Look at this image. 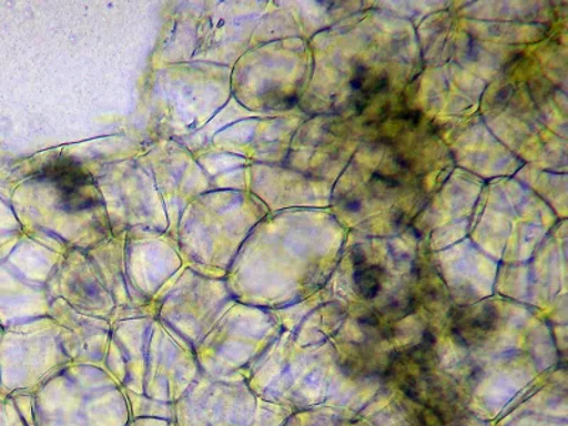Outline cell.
I'll return each instance as SVG.
<instances>
[{
	"mask_svg": "<svg viewBox=\"0 0 568 426\" xmlns=\"http://www.w3.org/2000/svg\"><path fill=\"white\" fill-rule=\"evenodd\" d=\"M176 426H268L266 405L248 387L246 375L201 374L175 405Z\"/></svg>",
	"mask_w": 568,
	"mask_h": 426,
	"instance_id": "277c9868",
	"label": "cell"
},
{
	"mask_svg": "<svg viewBox=\"0 0 568 426\" xmlns=\"http://www.w3.org/2000/svg\"><path fill=\"white\" fill-rule=\"evenodd\" d=\"M0 426H27L10 398L0 400Z\"/></svg>",
	"mask_w": 568,
	"mask_h": 426,
	"instance_id": "30bf717a",
	"label": "cell"
},
{
	"mask_svg": "<svg viewBox=\"0 0 568 426\" xmlns=\"http://www.w3.org/2000/svg\"><path fill=\"white\" fill-rule=\"evenodd\" d=\"M49 316L62 328L63 346L71 363L105 368L111 342L110 322L79 313L60 297L50 307Z\"/></svg>",
	"mask_w": 568,
	"mask_h": 426,
	"instance_id": "8992f818",
	"label": "cell"
},
{
	"mask_svg": "<svg viewBox=\"0 0 568 426\" xmlns=\"http://www.w3.org/2000/svg\"><path fill=\"white\" fill-rule=\"evenodd\" d=\"M13 400L14 407L19 410L20 417H22L24 425L38 426L34 423L33 415V395H14L10 398Z\"/></svg>",
	"mask_w": 568,
	"mask_h": 426,
	"instance_id": "8fae6325",
	"label": "cell"
},
{
	"mask_svg": "<svg viewBox=\"0 0 568 426\" xmlns=\"http://www.w3.org/2000/svg\"><path fill=\"white\" fill-rule=\"evenodd\" d=\"M105 369L129 400L131 418L175 420V405L200 377L192 348L155 316L111 324Z\"/></svg>",
	"mask_w": 568,
	"mask_h": 426,
	"instance_id": "6da1fadb",
	"label": "cell"
},
{
	"mask_svg": "<svg viewBox=\"0 0 568 426\" xmlns=\"http://www.w3.org/2000/svg\"><path fill=\"white\" fill-rule=\"evenodd\" d=\"M384 268L378 266H367L365 263L355 266L354 283L355 287L365 301H373L383 288Z\"/></svg>",
	"mask_w": 568,
	"mask_h": 426,
	"instance_id": "9c48e42d",
	"label": "cell"
},
{
	"mask_svg": "<svg viewBox=\"0 0 568 426\" xmlns=\"http://www.w3.org/2000/svg\"><path fill=\"white\" fill-rule=\"evenodd\" d=\"M232 302L231 293L222 283L186 273L156 304L155 317L194 352L217 320L230 311Z\"/></svg>",
	"mask_w": 568,
	"mask_h": 426,
	"instance_id": "5b68a950",
	"label": "cell"
},
{
	"mask_svg": "<svg viewBox=\"0 0 568 426\" xmlns=\"http://www.w3.org/2000/svg\"><path fill=\"white\" fill-rule=\"evenodd\" d=\"M42 176L52 181L60 191L63 206L68 211L88 210L98 202L93 195L90 176L71 160H58L45 166Z\"/></svg>",
	"mask_w": 568,
	"mask_h": 426,
	"instance_id": "52a82bcc",
	"label": "cell"
},
{
	"mask_svg": "<svg viewBox=\"0 0 568 426\" xmlns=\"http://www.w3.org/2000/svg\"><path fill=\"white\" fill-rule=\"evenodd\" d=\"M359 206H362V204H359V202L353 201V202H349L348 210L357 212L359 210Z\"/></svg>",
	"mask_w": 568,
	"mask_h": 426,
	"instance_id": "5bb4252c",
	"label": "cell"
},
{
	"mask_svg": "<svg viewBox=\"0 0 568 426\" xmlns=\"http://www.w3.org/2000/svg\"><path fill=\"white\" fill-rule=\"evenodd\" d=\"M38 426H126L129 400L103 367L71 363L33 395Z\"/></svg>",
	"mask_w": 568,
	"mask_h": 426,
	"instance_id": "7a4b0ae2",
	"label": "cell"
},
{
	"mask_svg": "<svg viewBox=\"0 0 568 426\" xmlns=\"http://www.w3.org/2000/svg\"><path fill=\"white\" fill-rule=\"evenodd\" d=\"M400 119L404 121H407V123L413 125H418L420 120V114L418 111H405L403 115H400Z\"/></svg>",
	"mask_w": 568,
	"mask_h": 426,
	"instance_id": "4fadbf2b",
	"label": "cell"
},
{
	"mask_svg": "<svg viewBox=\"0 0 568 426\" xmlns=\"http://www.w3.org/2000/svg\"><path fill=\"white\" fill-rule=\"evenodd\" d=\"M126 426H176L175 420L155 418V417H140L130 418Z\"/></svg>",
	"mask_w": 568,
	"mask_h": 426,
	"instance_id": "7c38bea8",
	"label": "cell"
},
{
	"mask_svg": "<svg viewBox=\"0 0 568 426\" xmlns=\"http://www.w3.org/2000/svg\"><path fill=\"white\" fill-rule=\"evenodd\" d=\"M497 318L499 317L490 304H484L479 311L458 312L454 320V337L462 346H478L494 332Z\"/></svg>",
	"mask_w": 568,
	"mask_h": 426,
	"instance_id": "ba28073f",
	"label": "cell"
},
{
	"mask_svg": "<svg viewBox=\"0 0 568 426\" xmlns=\"http://www.w3.org/2000/svg\"><path fill=\"white\" fill-rule=\"evenodd\" d=\"M69 364L62 328L52 317L0 328V400L34 395Z\"/></svg>",
	"mask_w": 568,
	"mask_h": 426,
	"instance_id": "3957f363",
	"label": "cell"
}]
</instances>
